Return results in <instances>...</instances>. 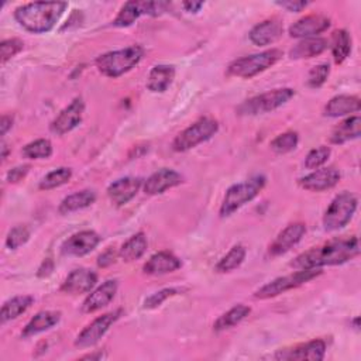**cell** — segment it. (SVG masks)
Masks as SVG:
<instances>
[{
  "mask_svg": "<svg viewBox=\"0 0 361 361\" xmlns=\"http://www.w3.org/2000/svg\"><path fill=\"white\" fill-rule=\"evenodd\" d=\"M175 79V68L172 65H155L148 75L147 87L154 93L165 92Z\"/></svg>",
  "mask_w": 361,
  "mask_h": 361,
  "instance_id": "obj_26",
  "label": "cell"
},
{
  "mask_svg": "<svg viewBox=\"0 0 361 361\" xmlns=\"http://www.w3.org/2000/svg\"><path fill=\"white\" fill-rule=\"evenodd\" d=\"M361 109V102L357 96L340 94L327 102L323 109V114L327 117H341L351 113H357Z\"/></svg>",
  "mask_w": 361,
  "mask_h": 361,
  "instance_id": "obj_24",
  "label": "cell"
},
{
  "mask_svg": "<svg viewBox=\"0 0 361 361\" xmlns=\"http://www.w3.org/2000/svg\"><path fill=\"white\" fill-rule=\"evenodd\" d=\"M299 142V135L296 131H286L279 134L271 141V149L276 154H288L296 148Z\"/></svg>",
  "mask_w": 361,
  "mask_h": 361,
  "instance_id": "obj_37",
  "label": "cell"
},
{
  "mask_svg": "<svg viewBox=\"0 0 361 361\" xmlns=\"http://www.w3.org/2000/svg\"><path fill=\"white\" fill-rule=\"evenodd\" d=\"M330 27V18L323 14H310L302 17L289 27V35L293 38H310L322 34Z\"/></svg>",
  "mask_w": 361,
  "mask_h": 361,
  "instance_id": "obj_18",
  "label": "cell"
},
{
  "mask_svg": "<svg viewBox=\"0 0 361 361\" xmlns=\"http://www.w3.org/2000/svg\"><path fill=\"white\" fill-rule=\"evenodd\" d=\"M117 257H118V251H116L113 247H109L107 250H104V251L99 255V258H97V265L102 267V268H106V267L114 264V261H116Z\"/></svg>",
  "mask_w": 361,
  "mask_h": 361,
  "instance_id": "obj_45",
  "label": "cell"
},
{
  "mask_svg": "<svg viewBox=\"0 0 361 361\" xmlns=\"http://www.w3.org/2000/svg\"><path fill=\"white\" fill-rule=\"evenodd\" d=\"M203 4H204L203 1H183L182 7L185 8V11L196 13V11H199L203 7Z\"/></svg>",
  "mask_w": 361,
  "mask_h": 361,
  "instance_id": "obj_47",
  "label": "cell"
},
{
  "mask_svg": "<svg viewBox=\"0 0 361 361\" xmlns=\"http://www.w3.org/2000/svg\"><path fill=\"white\" fill-rule=\"evenodd\" d=\"M219 130V123L214 118L203 117L193 124H190L188 128L180 131L173 142L172 148L176 152H185L188 149L195 148L196 145L210 140Z\"/></svg>",
  "mask_w": 361,
  "mask_h": 361,
  "instance_id": "obj_8",
  "label": "cell"
},
{
  "mask_svg": "<svg viewBox=\"0 0 361 361\" xmlns=\"http://www.w3.org/2000/svg\"><path fill=\"white\" fill-rule=\"evenodd\" d=\"M282 32L283 27L281 21L276 18H268L254 25L248 34V38L254 45L265 47L278 41L282 37Z\"/></svg>",
  "mask_w": 361,
  "mask_h": 361,
  "instance_id": "obj_22",
  "label": "cell"
},
{
  "mask_svg": "<svg viewBox=\"0 0 361 361\" xmlns=\"http://www.w3.org/2000/svg\"><path fill=\"white\" fill-rule=\"evenodd\" d=\"M265 176L255 175L244 182L230 186L224 195V199L220 206V216L227 217L237 212L241 206L251 202L265 186Z\"/></svg>",
  "mask_w": 361,
  "mask_h": 361,
  "instance_id": "obj_4",
  "label": "cell"
},
{
  "mask_svg": "<svg viewBox=\"0 0 361 361\" xmlns=\"http://www.w3.org/2000/svg\"><path fill=\"white\" fill-rule=\"evenodd\" d=\"M361 133V118L360 116H351L341 121L331 133L330 141L333 144H344L350 140H355Z\"/></svg>",
  "mask_w": 361,
  "mask_h": 361,
  "instance_id": "obj_29",
  "label": "cell"
},
{
  "mask_svg": "<svg viewBox=\"0 0 361 361\" xmlns=\"http://www.w3.org/2000/svg\"><path fill=\"white\" fill-rule=\"evenodd\" d=\"M23 41L18 38H10L4 39L0 44V51H1V63H6L8 59H11L14 55H17L20 51H23Z\"/></svg>",
  "mask_w": 361,
  "mask_h": 361,
  "instance_id": "obj_41",
  "label": "cell"
},
{
  "mask_svg": "<svg viewBox=\"0 0 361 361\" xmlns=\"http://www.w3.org/2000/svg\"><path fill=\"white\" fill-rule=\"evenodd\" d=\"M34 302V298L30 295H20V296H14L10 300L4 302V305L1 306L0 310V322L1 324L17 319L18 316H21Z\"/></svg>",
  "mask_w": 361,
  "mask_h": 361,
  "instance_id": "obj_31",
  "label": "cell"
},
{
  "mask_svg": "<svg viewBox=\"0 0 361 361\" xmlns=\"http://www.w3.org/2000/svg\"><path fill=\"white\" fill-rule=\"evenodd\" d=\"M61 320V312L56 310H41L38 312L21 331V337H32L45 330H49Z\"/></svg>",
  "mask_w": 361,
  "mask_h": 361,
  "instance_id": "obj_25",
  "label": "cell"
},
{
  "mask_svg": "<svg viewBox=\"0 0 361 361\" xmlns=\"http://www.w3.org/2000/svg\"><path fill=\"white\" fill-rule=\"evenodd\" d=\"M144 55L141 45H130L123 49L110 51L96 59V68L107 78H118L131 71Z\"/></svg>",
  "mask_w": 361,
  "mask_h": 361,
  "instance_id": "obj_3",
  "label": "cell"
},
{
  "mask_svg": "<svg viewBox=\"0 0 361 361\" xmlns=\"http://www.w3.org/2000/svg\"><path fill=\"white\" fill-rule=\"evenodd\" d=\"M327 39L322 37H310L300 39L289 52L292 59H309L316 55H320L327 49Z\"/></svg>",
  "mask_w": 361,
  "mask_h": 361,
  "instance_id": "obj_27",
  "label": "cell"
},
{
  "mask_svg": "<svg viewBox=\"0 0 361 361\" xmlns=\"http://www.w3.org/2000/svg\"><path fill=\"white\" fill-rule=\"evenodd\" d=\"M251 309L247 305H235L233 306L230 310H227L226 313H223L213 324V330L214 331H223L226 329H230L235 324H238L240 322H243L248 314H250Z\"/></svg>",
  "mask_w": 361,
  "mask_h": 361,
  "instance_id": "obj_32",
  "label": "cell"
},
{
  "mask_svg": "<svg viewBox=\"0 0 361 361\" xmlns=\"http://www.w3.org/2000/svg\"><path fill=\"white\" fill-rule=\"evenodd\" d=\"M245 247L241 245V244H237L234 247L230 248V251L216 264L214 267V271L219 272V274H226V272H230L235 268H238L243 261L245 259Z\"/></svg>",
  "mask_w": 361,
  "mask_h": 361,
  "instance_id": "obj_34",
  "label": "cell"
},
{
  "mask_svg": "<svg viewBox=\"0 0 361 361\" xmlns=\"http://www.w3.org/2000/svg\"><path fill=\"white\" fill-rule=\"evenodd\" d=\"M97 282V274L87 268L73 269L63 281L61 290L71 295H80L90 292Z\"/></svg>",
  "mask_w": 361,
  "mask_h": 361,
  "instance_id": "obj_19",
  "label": "cell"
},
{
  "mask_svg": "<svg viewBox=\"0 0 361 361\" xmlns=\"http://www.w3.org/2000/svg\"><path fill=\"white\" fill-rule=\"evenodd\" d=\"M85 102L82 97H75L51 123V131L56 135H63L73 130L83 117Z\"/></svg>",
  "mask_w": 361,
  "mask_h": 361,
  "instance_id": "obj_13",
  "label": "cell"
},
{
  "mask_svg": "<svg viewBox=\"0 0 361 361\" xmlns=\"http://www.w3.org/2000/svg\"><path fill=\"white\" fill-rule=\"evenodd\" d=\"M357 206H358V199L354 193L347 190L338 193L324 212V216H323L324 230L336 231L345 227L353 219L357 210Z\"/></svg>",
  "mask_w": 361,
  "mask_h": 361,
  "instance_id": "obj_6",
  "label": "cell"
},
{
  "mask_svg": "<svg viewBox=\"0 0 361 361\" xmlns=\"http://www.w3.org/2000/svg\"><path fill=\"white\" fill-rule=\"evenodd\" d=\"M28 171H30L28 165H20V166H16V168L10 169L7 172V175H6V178H7V180L10 183H17V182H20V180H23L25 178Z\"/></svg>",
  "mask_w": 361,
  "mask_h": 361,
  "instance_id": "obj_44",
  "label": "cell"
},
{
  "mask_svg": "<svg viewBox=\"0 0 361 361\" xmlns=\"http://www.w3.org/2000/svg\"><path fill=\"white\" fill-rule=\"evenodd\" d=\"M351 35L347 30H336L331 34V54L336 63H341L351 52Z\"/></svg>",
  "mask_w": 361,
  "mask_h": 361,
  "instance_id": "obj_33",
  "label": "cell"
},
{
  "mask_svg": "<svg viewBox=\"0 0 361 361\" xmlns=\"http://www.w3.org/2000/svg\"><path fill=\"white\" fill-rule=\"evenodd\" d=\"M123 314L121 309L104 313L96 317L90 324H87L76 337L75 347L78 348H87L99 343V340L107 333V330L120 319Z\"/></svg>",
  "mask_w": 361,
  "mask_h": 361,
  "instance_id": "obj_10",
  "label": "cell"
},
{
  "mask_svg": "<svg viewBox=\"0 0 361 361\" xmlns=\"http://www.w3.org/2000/svg\"><path fill=\"white\" fill-rule=\"evenodd\" d=\"M322 274L320 268H310V269H298L295 274L290 275H285V276H279L268 283H265L264 286H261L259 289H257L254 292V298L257 299H269V298H275L289 289H295L312 279H314L316 276H319Z\"/></svg>",
  "mask_w": 361,
  "mask_h": 361,
  "instance_id": "obj_9",
  "label": "cell"
},
{
  "mask_svg": "<svg viewBox=\"0 0 361 361\" xmlns=\"http://www.w3.org/2000/svg\"><path fill=\"white\" fill-rule=\"evenodd\" d=\"M179 290L175 289V288H165V289H161L155 293H152L151 296H148L145 300H144V307L145 309H155L158 307L159 305H162L168 298L171 296H175Z\"/></svg>",
  "mask_w": 361,
  "mask_h": 361,
  "instance_id": "obj_42",
  "label": "cell"
},
{
  "mask_svg": "<svg viewBox=\"0 0 361 361\" xmlns=\"http://www.w3.org/2000/svg\"><path fill=\"white\" fill-rule=\"evenodd\" d=\"M117 288H118V283L116 279L104 281L102 285H99L96 289H93L86 296V299L83 300V305H82V312L83 313H94V312L100 310L102 307L107 306L113 300V298L117 292Z\"/></svg>",
  "mask_w": 361,
  "mask_h": 361,
  "instance_id": "obj_20",
  "label": "cell"
},
{
  "mask_svg": "<svg viewBox=\"0 0 361 361\" xmlns=\"http://www.w3.org/2000/svg\"><path fill=\"white\" fill-rule=\"evenodd\" d=\"M182 265L180 259L169 251H159L149 257L144 264L142 271L148 275H164L179 269Z\"/></svg>",
  "mask_w": 361,
  "mask_h": 361,
  "instance_id": "obj_23",
  "label": "cell"
},
{
  "mask_svg": "<svg viewBox=\"0 0 361 361\" xmlns=\"http://www.w3.org/2000/svg\"><path fill=\"white\" fill-rule=\"evenodd\" d=\"M330 154H331V149L326 145L313 148L309 151V154L305 158V166L307 169H319L323 164L327 162Z\"/></svg>",
  "mask_w": 361,
  "mask_h": 361,
  "instance_id": "obj_39",
  "label": "cell"
},
{
  "mask_svg": "<svg viewBox=\"0 0 361 361\" xmlns=\"http://www.w3.org/2000/svg\"><path fill=\"white\" fill-rule=\"evenodd\" d=\"M104 355L102 354V353H99V354H87V355H83L82 358L83 360H94V358H97V360H100V358H103Z\"/></svg>",
  "mask_w": 361,
  "mask_h": 361,
  "instance_id": "obj_49",
  "label": "cell"
},
{
  "mask_svg": "<svg viewBox=\"0 0 361 361\" xmlns=\"http://www.w3.org/2000/svg\"><path fill=\"white\" fill-rule=\"evenodd\" d=\"M306 234V226L305 223L296 221L288 224L274 240V243L269 245V254L272 257L282 255L288 252L292 247H295Z\"/></svg>",
  "mask_w": 361,
  "mask_h": 361,
  "instance_id": "obj_17",
  "label": "cell"
},
{
  "mask_svg": "<svg viewBox=\"0 0 361 361\" xmlns=\"http://www.w3.org/2000/svg\"><path fill=\"white\" fill-rule=\"evenodd\" d=\"M23 155L28 159H47L52 155V144L47 138H38L23 147Z\"/></svg>",
  "mask_w": 361,
  "mask_h": 361,
  "instance_id": "obj_36",
  "label": "cell"
},
{
  "mask_svg": "<svg viewBox=\"0 0 361 361\" xmlns=\"http://www.w3.org/2000/svg\"><path fill=\"white\" fill-rule=\"evenodd\" d=\"M142 186V179L138 176H126L114 180L107 188V196L116 206H124L135 197Z\"/></svg>",
  "mask_w": 361,
  "mask_h": 361,
  "instance_id": "obj_14",
  "label": "cell"
},
{
  "mask_svg": "<svg viewBox=\"0 0 361 361\" xmlns=\"http://www.w3.org/2000/svg\"><path fill=\"white\" fill-rule=\"evenodd\" d=\"M295 96V90L290 87H279L258 96H254L248 100H244L238 107L237 113L240 116H257L272 111Z\"/></svg>",
  "mask_w": 361,
  "mask_h": 361,
  "instance_id": "obj_7",
  "label": "cell"
},
{
  "mask_svg": "<svg viewBox=\"0 0 361 361\" xmlns=\"http://www.w3.org/2000/svg\"><path fill=\"white\" fill-rule=\"evenodd\" d=\"M96 200V193L90 189H83L79 192H75L72 195H68L59 204L58 210L61 214H69L78 210H82L85 207H89Z\"/></svg>",
  "mask_w": 361,
  "mask_h": 361,
  "instance_id": "obj_28",
  "label": "cell"
},
{
  "mask_svg": "<svg viewBox=\"0 0 361 361\" xmlns=\"http://www.w3.org/2000/svg\"><path fill=\"white\" fill-rule=\"evenodd\" d=\"M340 176V171L333 166L314 169L309 175L300 178L299 185L310 192H323L334 188L338 183Z\"/></svg>",
  "mask_w": 361,
  "mask_h": 361,
  "instance_id": "obj_15",
  "label": "cell"
},
{
  "mask_svg": "<svg viewBox=\"0 0 361 361\" xmlns=\"http://www.w3.org/2000/svg\"><path fill=\"white\" fill-rule=\"evenodd\" d=\"M281 58H282V51H279L276 48L267 49L259 54L247 55V56L233 61L227 68V75L243 78V79H250V78L267 71L272 65H275Z\"/></svg>",
  "mask_w": 361,
  "mask_h": 361,
  "instance_id": "obj_5",
  "label": "cell"
},
{
  "mask_svg": "<svg viewBox=\"0 0 361 361\" xmlns=\"http://www.w3.org/2000/svg\"><path fill=\"white\" fill-rule=\"evenodd\" d=\"M148 247V241L147 237L142 231L135 233L134 235H131L118 250V257L126 261V262H133L135 259H140Z\"/></svg>",
  "mask_w": 361,
  "mask_h": 361,
  "instance_id": "obj_30",
  "label": "cell"
},
{
  "mask_svg": "<svg viewBox=\"0 0 361 361\" xmlns=\"http://www.w3.org/2000/svg\"><path fill=\"white\" fill-rule=\"evenodd\" d=\"M30 240V230L24 224H18L13 227L7 237H6V247L8 250H17L18 247L24 245Z\"/></svg>",
  "mask_w": 361,
  "mask_h": 361,
  "instance_id": "obj_38",
  "label": "cell"
},
{
  "mask_svg": "<svg viewBox=\"0 0 361 361\" xmlns=\"http://www.w3.org/2000/svg\"><path fill=\"white\" fill-rule=\"evenodd\" d=\"M360 254V243L355 235L345 238H336L323 245L313 247L299 254L290 267L296 269L322 268L326 265L344 264Z\"/></svg>",
  "mask_w": 361,
  "mask_h": 361,
  "instance_id": "obj_1",
  "label": "cell"
},
{
  "mask_svg": "<svg viewBox=\"0 0 361 361\" xmlns=\"http://www.w3.org/2000/svg\"><path fill=\"white\" fill-rule=\"evenodd\" d=\"M1 149H3V154H1V158L3 159H6L7 158V145L3 142V147H1Z\"/></svg>",
  "mask_w": 361,
  "mask_h": 361,
  "instance_id": "obj_50",
  "label": "cell"
},
{
  "mask_svg": "<svg viewBox=\"0 0 361 361\" xmlns=\"http://www.w3.org/2000/svg\"><path fill=\"white\" fill-rule=\"evenodd\" d=\"M326 354V343L323 340H310L290 350H279L275 354L276 360H313L320 361Z\"/></svg>",
  "mask_w": 361,
  "mask_h": 361,
  "instance_id": "obj_16",
  "label": "cell"
},
{
  "mask_svg": "<svg viewBox=\"0 0 361 361\" xmlns=\"http://www.w3.org/2000/svg\"><path fill=\"white\" fill-rule=\"evenodd\" d=\"M168 3L164 1H127L113 20L114 27H128L141 16H158L165 11Z\"/></svg>",
  "mask_w": 361,
  "mask_h": 361,
  "instance_id": "obj_11",
  "label": "cell"
},
{
  "mask_svg": "<svg viewBox=\"0 0 361 361\" xmlns=\"http://www.w3.org/2000/svg\"><path fill=\"white\" fill-rule=\"evenodd\" d=\"M13 126V117L11 116H7L4 114L1 117V124H0V128H1V135H4Z\"/></svg>",
  "mask_w": 361,
  "mask_h": 361,
  "instance_id": "obj_48",
  "label": "cell"
},
{
  "mask_svg": "<svg viewBox=\"0 0 361 361\" xmlns=\"http://www.w3.org/2000/svg\"><path fill=\"white\" fill-rule=\"evenodd\" d=\"M329 73H330L329 63H319V65L313 66L307 75V85L313 89L320 87L327 80Z\"/></svg>",
  "mask_w": 361,
  "mask_h": 361,
  "instance_id": "obj_40",
  "label": "cell"
},
{
  "mask_svg": "<svg viewBox=\"0 0 361 361\" xmlns=\"http://www.w3.org/2000/svg\"><path fill=\"white\" fill-rule=\"evenodd\" d=\"M52 268H54V262L49 258H47L38 269V276H48L52 272Z\"/></svg>",
  "mask_w": 361,
  "mask_h": 361,
  "instance_id": "obj_46",
  "label": "cell"
},
{
  "mask_svg": "<svg viewBox=\"0 0 361 361\" xmlns=\"http://www.w3.org/2000/svg\"><path fill=\"white\" fill-rule=\"evenodd\" d=\"M276 6L290 11V13H299L303 8H306L309 6V1H303V0H282V1H276Z\"/></svg>",
  "mask_w": 361,
  "mask_h": 361,
  "instance_id": "obj_43",
  "label": "cell"
},
{
  "mask_svg": "<svg viewBox=\"0 0 361 361\" xmlns=\"http://www.w3.org/2000/svg\"><path fill=\"white\" fill-rule=\"evenodd\" d=\"M72 178V169L66 166H61L58 169H54L48 172L39 182V189L41 190H51L55 188H59L65 183H68Z\"/></svg>",
  "mask_w": 361,
  "mask_h": 361,
  "instance_id": "obj_35",
  "label": "cell"
},
{
  "mask_svg": "<svg viewBox=\"0 0 361 361\" xmlns=\"http://www.w3.org/2000/svg\"><path fill=\"white\" fill-rule=\"evenodd\" d=\"M183 180L182 175L173 169L162 168L154 172L144 183V192L147 195H161L165 190L180 185Z\"/></svg>",
  "mask_w": 361,
  "mask_h": 361,
  "instance_id": "obj_21",
  "label": "cell"
},
{
  "mask_svg": "<svg viewBox=\"0 0 361 361\" xmlns=\"http://www.w3.org/2000/svg\"><path fill=\"white\" fill-rule=\"evenodd\" d=\"M100 235L93 230H83L72 234L61 245V252L66 257H83L92 252L100 243Z\"/></svg>",
  "mask_w": 361,
  "mask_h": 361,
  "instance_id": "obj_12",
  "label": "cell"
},
{
  "mask_svg": "<svg viewBox=\"0 0 361 361\" xmlns=\"http://www.w3.org/2000/svg\"><path fill=\"white\" fill-rule=\"evenodd\" d=\"M66 1H34L14 10L16 21L28 32L42 34L51 31L66 10Z\"/></svg>",
  "mask_w": 361,
  "mask_h": 361,
  "instance_id": "obj_2",
  "label": "cell"
}]
</instances>
